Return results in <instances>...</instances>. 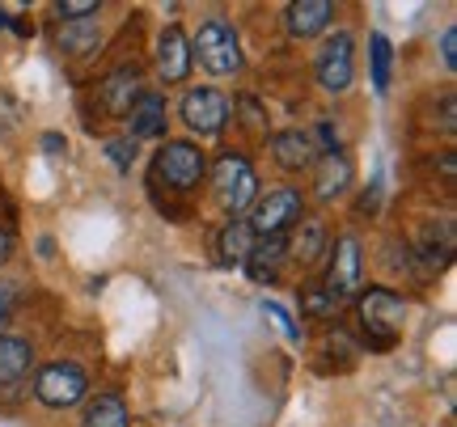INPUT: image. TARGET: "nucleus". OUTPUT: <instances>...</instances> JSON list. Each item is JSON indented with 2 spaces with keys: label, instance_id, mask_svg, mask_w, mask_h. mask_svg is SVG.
I'll list each match as a JSON object with an SVG mask.
<instances>
[{
  "label": "nucleus",
  "instance_id": "obj_1",
  "mask_svg": "<svg viewBox=\"0 0 457 427\" xmlns=\"http://www.w3.org/2000/svg\"><path fill=\"white\" fill-rule=\"evenodd\" d=\"M403 317H407V305H403L398 292H390V288L360 292V334H364L369 347L390 351L398 343V334H403Z\"/></svg>",
  "mask_w": 457,
  "mask_h": 427
},
{
  "label": "nucleus",
  "instance_id": "obj_2",
  "mask_svg": "<svg viewBox=\"0 0 457 427\" xmlns=\"http://www.w3.org/2000/svg\"><path fill=\"white\" fill-rule=\"evenodd\" d=\"M212 186H216V199H220V208L228 216L245 212L254 199H259V174H254V165L245 161L242 152H220L212 165Z\"/></svg>",
  "mask_w": 457,
  "mask_h": 427
},
{
  "label": "nucleus",
  "instance_id": "obj_3",
  "mask_svg": "<svg viewBox=\"0 0 457 427\" xmlns=\"http://www.w3.org/2000/svg\"><path fill=\"white\" fill-rule=\"evenodd\" d=\"M301 216H305V199L296 186H276V191H267L262 199H254V212H250V233L254 237H284L288 229L301 225Z\"/></svg>",
  "mask_w": 457,
  "mask_h": 427
},
{
  "label": "nucleus",
  "instance_id": "obj_4",
  "mask_svg": "<svg viewBox=\"0 0 457 427\" xmlns=\"http://www.w3.org/2000/svg\"><path fill=\"white\" fill-rule=\"evenodd\" d=\"M191 60H199L212 77H228V72H237V68H242V43H237L233 26L220 21V17L204 21L199 34H195V43H191Z\"/></svg>",
  "mask_w": 457,
  "mask_h": 427
},
{
  "label": "nucleus",
  "instance_id": "obj_5",
  "mask_svg": "<svg viewBox=\"0 0 457 427\" xmlns=\"http://www.w3.org/2000/svg\"><path fill=\"white\" fill-rule=\"evenodd\" d=\"M34 398L43 406H51V411H68V406H77V402L89 398V377H85L81 364L55 360L34 377Z\"/></svg>",
  "mask_w": 457,
  "mask_h": 427
},
{
  "label": "nucleus",
  "instance_id": "obj_6",
  "mask_svg": "<svg viewBox=\"0 0 457 427\" xmlns=\"http://www.w3.org/2000/svg\"><path fill=\"white\" fill-rule=\"evenodd\" d=\"M313 77H318V85L327 94H347L352 89V77H356V43H352V34L339 30L335 38L322 43L318 60H313Z\"/></svg>",
  "mask_w": 457,
  "mask_h": 427
},
{
  "label": "nucleus",
  "instance_id": "obj_7",
  "mask_svg": "<svg viewBox=\"0 0 457 427\" xmlns=\"http://www.w3.org/2000/svg\"><path fill=\"white\" fill-rule=\"evenodd\" d=\"M153 174L165 178V186H174V191L187 195L204 178V152L191 140H165V148L157 152V161H153Z\"/></svg>",
  "mask_w": 457,
  "mask_h": 427
},
{
  "label": "nucleus",
  "instance_id": "obj_8",
  "mask_svg": "<svg viewBox=\"0 0 457 427\" xmlns=\"http://www.w3.org/2000/svg\"><path fill=\"white\" fill-rule=\"evenodd\" d=\"M179 115L195 135H216V132H225V123H228V102L216 89H187Z\"/></svg>",
  "mask_w": 457,
  "mask_h": 427
},
{
  "label": "nucleus",
  "instance_id": "obj_9",
  "mask_svg": "<svg viewBox=\"0 0 457 427\" xmlns=\"http://www.w3.org/2000/svg\"><path fill=\"white\" fill-rule=\"evenodd\" d=\"M330 267H327V288L335 300H347V296L360 292V242L356 237H339L335 246L327 250Z\"/></svg>",
  "mask_w": 457,
  "mask_h": 427
},
{
  "label": "nucleus",
  "instance_id": "obj_10",
  "mask_svg": "<svg viewBox=\"0 0 457 427\" xmlns=\"http://www.w3.org/2000/svg\"><path fill=\"white\" fill-rule=\"evenodd\" d=\"M191 38L182 34V26H170V30H162V38H157V72H162L165 85H179L187 81V72H191Z\"/></svg>",
  "mask_w": 457,
  "mask_h": 427
},
{
  "label": "nucleus",
  "instance_id": "obj_11",
  "mask_svg": "<svg viewBox=\"0 0 457 427\" xmlns=\"http://www.w3.org/2000/svg\"><path fill=\"white\" fill-rule=\"evenodd\" d=\"M102 94V111H111V115H128L131 102L145 94V77H140V68H114L111 77L98 85Z\"/></svg>",
  "mask_w": 457,
  "mask_h": 427
},
{
  "label": "nucleus",
  "instance_id": "obj_12",
  "mask_svg": "<svg viewBox=\"0 0 457 427\" xmlns=\"http://www.w3.org/2000/svg\"><path fill=\"white\" fill-rule=\"evenodd\" d=\"M128 132H131V144L136 140H157V135L165 132V98L162 94H140V98L131 102V111L128 115Z\"/></svg>",
  "mask_w": 457,
  "mask_h": 427
},
{
  "label": "nucleus",
  "instance_id": "obj_13",
  "mask_svg": "<svg viewBox=\"0 0 457 427\" xmlns=\"http://www.w3.org/2000/svg\"><path fill=\"white\" fill-rule=\"evenodd\" d=\"M284 263H288V237H254V246L245 254V271L259 283L276 280Z\"/></svg>",
  "mask_w": 457,
  "mask_h": 427
},
{
  "label": "nucleus",
  "instance_id": "obj_14",
  "mask_svg": "<svg viewBox=\"0 0 457 427\" xmlns=\"http://www.w3.org/2000/svg\"><path fill=\"white\" fill-rule=\"evenodd\" d=\"M284 21H288L293 38H313L335 21V4L330 0H296V4L284 9Z\"/></svg>",
  "mask_w": 457,
  "mask_h": 427
},
{
  "label": "nucleus",
  "instance_id": "obj_15",
  "mask_svg": "<svg viewBox=\"0 0 457 427\" xmlns=\"http://www.w3.org/2000/svg\"><path fill=\"white\" fill-rule=\"evenodd\" d=\"M271 152H276L279 169H310L313 161H318V144H313L310 132H276L271 135Z\"/></svg>",
  "mask_w": 457,
  "mask_h": 427
},
{
  "label": "nucleus",
  "instance_id": "obj_16",
  "mask_svg": "<svg viewBox=\"0 0 457 427\" xmlns=\"http://www.w3.org/2000/svg\"><path fill=\"white\" fill-rule=\"evenodd\" d=\"M313 165H318V178H313L318 199H335L347 191V182H352V161L343 157L339 148H335V152H322Z\"/></svg>",
  "mask_w": 457,
  "mask_h": 427
},
{
  "label": "nucleus",
  "instance_id": "obj_17",
  "mask_svg": "<svg viewBox=\"0 0 457 427\" xmlns=\"http://www.w3.org/2000/svg\"><path fill=\"white\" fill-rule=\"evenodd\" d=\"M327 254V225L318 216H301L296 242L288 246V259H296L301 267H318V259Z\"/></svg>",
  "mask_w": 457,
  "mask_h": 427
},
{
  "label": "nucleus",
  "instance_id": "obj_18",
  "mask_svg": "<svg viewBox=\"0 0 457 427\" xmlns=\"http://www.w3.org/2000/svg\"><path fill=\"white\" fill-rule=\"evenodd\" d=\"M34 364V347L26 339H13V334H0V385H17L26 381Z\"/></svg>",
  "mask_w": 457,
  "mask_h": 427
},
{
  "label": "nucleus",
  "instance_id": "obj_19",
  "mask_svg": "<svg viewBox=\"0 0 457 427\" xmlns=\"http://www.w3.org/2000/svg\"><path fill=\"white\" fill-rule=\"evenodd\" d=\"M128 423H131L128 406L114 394L89 398V406H85V415H81V427H128Z\"/></svg>",
  "mask_w": 457,
  "mask_h": 427
},
{
  "label": "nucleus",
  "instance_id": "obj_20",
  "mask_svg": "<svg viewBox=\"0 0 457 427\" xmlns=\"http://www.w3.org/2000/svg\"><path fill=\"white\" fill-rule=\"evenodd\" d=\"M250 246H254L250 225H245L242 216H233V220L225 225V233H220V254H225V263H245Z\"/></svg>",
  "mask_w": 457,
  "mask_h": 427
},
{
  "label": "nucleus",
  "instance_id": "obj_21",
  "mask_svg": "<svg viewBox=\"0 0 457 427\" xmlns=\"http://www.w3.org/2000/svg\"><path fill=\"white\" fill-rule=\"evenodd\" d=\"M369 60H373V89L386 94V89H390V68H394V47L386 34H373V38H369Z\"/></svg>",
  "mask_w": 457,
  "mask_h": 427
},
{
  "label": "nucleus",
  "instance_id": "obj_22",
  "mask_svg": "<svg viewBox=\"0 0 457 427\" xmlns=\"http://www.w3.org/2000/svg\"><path fill=\"white\" fill-rule=\"evenodd\" d=\"M60 43L64 51H94L98 47V26H94V17H85V21H64V30H60Z\"/></svg>",
  "mask_w": 457,
  "mask_h": 427
},
{
  "label": "nucleus",
  "instance_id": "obj_23",
  "mask_svg": "<svg viewBox=\"0 0 457 427\" xmlns=\"http://www.w3.org/2000/svg\"><path fill=\"white\" fill-rule=\"evenodd\" d=\"M343 300H335V296L322 288V283H310L305 292H301V309L310 313V317H330V313L339 309Z\"/></svg>",
  "mask_w": 457,
  "mask_h": 427
},
{
  "label": "nucleus",
  "instance_id": "obj_24",
  "mask_svg": "<svg viewBox=\"0 0 457 427\" xmlns=\"http://www.w3.org/2000/svg\"><path fill=\"white\" fill-rule=\"evenodd\" d=\"M55 13H60V21H85V17L98 13V0H60Z\"/></svg>",
  "mask_w": 457,
  "mask_h": 427
},
{
  "label": "nucleus",
  "instance_id": "obj_25",
  "mask_svg": "<svg viewBox=\"0 0 457 427\" xmlns=\"http://www.w3.org/2000/svg\"><path fill=\"white\" fill-rule=\"evenodd\" d=\"M262 313H267V317H271V322H276V330L279 334H284V339H301V330L293 326V317H288V309H284V305H276V300H262Z\"/></svg>",
  "mask_w": 457,
  "mask_h": 427
},
{
  "label": "nucleus",
  "instance_id": "obj_26",
  "mask_svg": "<svg viewBox=\"0 0 457 427\" xmlns=\"http://www.w3.org/2000/svg\"><path fill=\"white\" fill-rule=\"evenodd\" d=\"M13 309H17V283L0 280V326L13 317Z\"/></svg>",
  "mask_w": 457,
  "mask_h": 427
},
{
  "label": "nucleus",
  "instance_id": "obj_27",
  "mask_svg": "<svg viewBox=\"0 0 457 427\" xmlns=\"http://www.w3.org/2000/svg\"><path fill=\"white\" fill-rule=\"evenodd\" d=\"M106 152H111V161L119 165V169H128L131 157H136V144H131V140H111V144H106Z\"/></svg>",
  "mask_w": 457,
  "mask_h": 427
},
{
  "label": "nucleus",
  "instance_id": "obj_28",
  "mask_svg": "<svg viewBox=\"0 0 457 427\" xmlns=\"http://www.w3.org/2000/svg\"><path fill=\"white\" fill-rule=\"evenodd\" d=\"M441 60H445V68H449V72L457 68V30H453V26L441 34Z\"/></svg>",
  "mask_w": 457,
  "mask_h": 427
},
{
  "label": "nucleus",
  "instance_id": "obj_29",
  "mask_svg": "<svg viewBox=\"0 0 457 427\" xmlns=\"http://www.w3.org/2000/svg\"><path fill=\"white\" fill-rule=\"evenodd\" d=\"M9 259H13V233L0 229V267L9 263Z\"/></svg>",
  "mask_w": 457,
  "mask_h": 427
},
{
  "label": "nucleus",
  "instance_id": "obj_30",
  "mask_svg": "<svg viewBox=\"0 0 457 427\" xmlns=\"http://www.w3.org/2000/svg\"><path fill=\"white\" fill-rule=\"evenodd\" d=\"M0 26H9V13H4V9H0Z\"/></svg>",
  "mask_w": 457,
  "mask_h": 427
}]
</instances>
